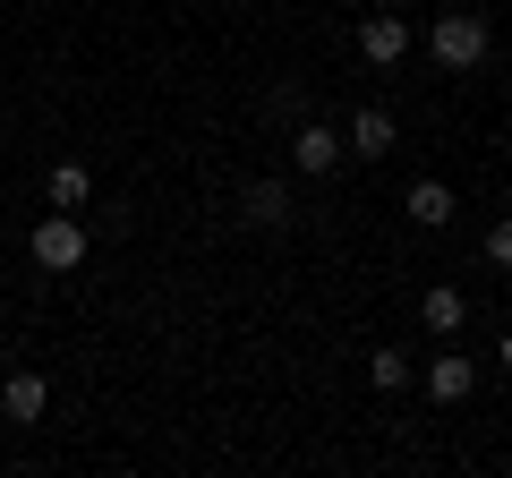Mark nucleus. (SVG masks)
<instances>
[{
  "instance_id": "obj_11",
  "label": "nucleus",
  "mask_w": 512,
  "mask_h": 478,
  "mask_svg": "<svg viewBox=\"0 0 512 478\" xmlns=\"http://www.w3.org/2000/svg\"><path fill=\"white\" fill-rule=\"evenodd\" d=\"M86 197H94V171H86V163H60V171H52V205H60V214H77Z\"/></svg>"
},
{
  "instance_id": "obj_5",
  "label": "nucleus",
  "mask_w": 512,
  "mask_h": 478,
  "mask_svg": "<svg viewBox=\"0 0 512 478\" xmlns=\"http://www.w3.org/2000/svg\"><path fill=\"white\" fill-rule=\"evenodd\" d=\"M239 214H248L256 231H291V222H299L291 180H248V188H239Z\"/></svg>"
},
{
  "instance_id": "obj_10",
  "label": "nucleus",
  "mask_w": 512,
  "mask_h": 478,
  "mask_svg": "<svg viewBox=\"0 0 512 478\" xmlns=\"http://www.w3.org/2000/svg\"><path fill=\"white\" fill-rule=\"evenodd\" d=\"M43 402H52V385H43V376H26V368L0 385V419H18V427H26V419H43Z\"/></svg>"
},
{
  "instance_id": "obj_13",
  "label": "nucleus",
  "mask_w": 512,
  "mask_h": 478,
  "mask_svg": "<svg viewBox=\"0 0 512 478\" xmlns=\"http://www.w3.org/2000/svg\"><path fill=\"white\" fill-rule=\"evenodd\" d=\"M265 111H274V120H291V129H299V120H308V86H299V77H282V86L265 94Z\"/></svg>"
},
{
  "instance_id": "obj_7",
  "label": "nucleus",
  "mask_w": 512,
  "mask_h": 478,
  "mask_svg": "<svg viewBox=\"0 0 512 478\" xmlns=\"http://www.w3.org/2000/svg\"><path fill=\"white\" fill-rule=\"evenodd\" d=\"M470 393H478V368L461 350H436L427 359V402H470Z\"/></svg>"
},
{
  "instance_id": "obj_16",
  "label": "nucleus",
  "mask_w": 512,
  "mask_h": 478,
  "mask_svg": "<svg viewBox=\"0 0 512 478\" xmlns=\"http://www.w3.org/2000/svg\"><path fill=\"white\" fill-rule=\"evenodd\" d=\"M384 9H410V0H384Z\"/></svg>"
},
{
  "instance_id": "obj_3",
  "label": "nucleus",
  "mask_w": 512,
  "mask_h": 478,
  "mask_svg": "<svg viewBox=\"0 0 512 478\" xmlns=\"http://www.w3.org/2000/svg\"><path fill=\"white\" fill-rule=\"evenodd\" d=\"M402 52H410V18H402V9H367V18H359V60H367V69H393Z\"/></svg>"
},
{
  "instance_id": "obj_12",
  "label": "nucleus",
  "mask_w": 512,
  "mask_h": 478,
  "mask_svg": "<svg viewBox=\"0 0 512 478\" xmlns=\"http://www.w3.org/2000/svg\"><path fill=\"white\" fill-rule=\"evenodd\" d=\"M367 376H376L384 393H402L410 385V350H367Z\"/></svg>"
},
{
  "instance_id": "obj_1",
  "label": "nucleus",
  "mask_w": 512,
  "mask_h": 478,
  "mask_svg": "<svg viewBox=\"0 0 512 478\" xmlns=\"http://www.w3.org/2000/svg\"><path fill=\"white\" fill-rule=\"evenodd\" d=\"M487 18H478V9H444L436 26H427V60H436V69H478V60H487Z\"/></svg>"
},
{
  "instance_id": "obj_4",
  "label": "nucleus",
  "mask_w": 512,
  "mask_h": 478,
  "mask_svg": "<svg viewBox=\"0 0 512 478\" xmlns=\"http://www.w3.org/2000/svg\"><path fill=\"white\" fill-rule=\"evenodd\" d=\"M342 154H350L342 129H325V120H299V129H291V171H308V180H325Z\"/></svg>"
},
{
  "instance_id": "obj_14",
  "label": "nucleus",
  "mask_w": 512,
  "mask_h": 478,
  "mask_svg": "<svg viewBox=\"0 0 512 478\" xmlns=\"http://www.w3.org/2000/svg\"><path fill=\"white\" fill-rule=\"evenodd\" d=\"M487 265H495V274H512V214L487 222Z\"/></svg>"
},
{
  "instance_id": "obj_9",
  "label": "nucleus",
  "mask_w": 512,
  "mask_h": 478,
  "mask_svg": "<svg viewBox=\"0 0 512 478\" xmlns=\"http://www.w3.org/2000/svg\"><path fill=\"white\" fill-rule=\"evenodd\" d=\"M461 316H470V299H461L453 282H427V299H419V325L436 333V342H444V333H461Z\"/></svg>"
},
{
  "instance_id": "obj_8",
  "label": "nucleus",
  "mask_w": 512,
  "mask_h": 478,
  "mask_svg": "<svg viewBox=\"0 0 512 478\" xmlns=\"http://www.w3.org/2000/svg\"><path fill=\"white\" fill-rule=\"evenodd\" d=\"M402 214L419 222V231H444V222H453V188H444V180H410Z\"/></svg>"
},
{
  "instance_id": "obj_15",
  "label": "nucleus",
  "mask_w": 512,
  "mask_h": 478,
  "mask_svg": "<svg viewBox=\"0 0 512 478\" xmlns=\"http://www.w3.org/2000/svg\"><path fill=\"white\" fill-rule=\"evenodd\" d=\"M495 359H504V368H512V325H504V342H495Z\"/></svg>"
},
{
  "instance_id": "obj_6",
  "label": "nucleus",
  "mask_w": 512,
  "mask_h": 478,
  "mask_svg": "<svg viewBox=\"0 0 512 478\" xmlns=\"http://www.w3.org/2000/svg\"><path fill=\"white\" fill-rule=\"evenodd\" d=\"M342 146L359 154V163H384V154H393V111L359 103V111H350V129H342Z\"/></svg>"
},
{
  "instance_id": "obj_2",
  "label": "nucleus",
  "mask_w": 512,
  "mask_h": 478,
  "mask_svg": "<svg viewBox=\"0 0 512 478\" xmlns=\"http://www.w3.org/2000/svg\"><path fill=\"white\" fill-rule=\"evenodd\" d=\"M35 265L43 274H77V265H86V222L52 205V214L35 222Z\"/></svg>"
}]
</instances>
